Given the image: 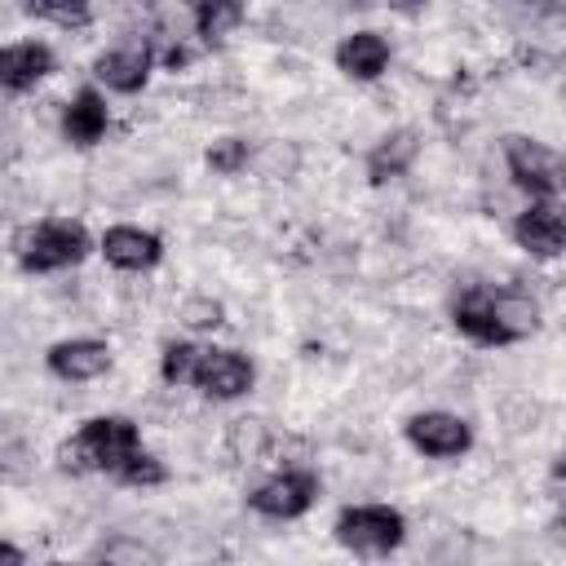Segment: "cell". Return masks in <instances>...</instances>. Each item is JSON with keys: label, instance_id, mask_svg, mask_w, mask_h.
Listing matches in <instances>:
<instances>
[{"label": "cell", "instance_id": "6da1fadb", "mask_svg": "<svg viewBox=\"0 0 566 566\" xmlns=\"http://www.w3.org/2000/svg\"><path fill=\"white\" fill-rule=\"evenodd\" d=\"M455 327L482 345H509V340H522L535 332V301H526L517 292L473 287L455 305Z\"/></svg>", "mask_w": 566, "mask_h": 566}, {"label": "cell", "instance_id": "7a4b0ae2", "mask_svg": "<svg viewBox=\"0 0 566 566\" xmlns=\"http://www.w3.org/2000/svg\"><path fill=\"white\" fill-rule=\"evenodd\" d=\"M137 447V424L124 416H97L88 420L71 442H62L57 464L66 473H115L119 460Z\"/></svg>", "mask_w": 566, "mask_h": 566}, {"label": "cell", "instance_id": "3957f363", "mask_svg": "<svg viewBox=\"0 0 566 566\" xmlns=\"http://www.w3.org/2000/svg\"><path fill=\"white\" fill-rule=\"evenodd\" d=\"M13 248L22 270H62L88 252V234L75 221H40V226H27L13 239Z\"/></svg>", "mask_w": 566, "mask_h": 566}, {"label": "cell", "instance_id": "277c9868", "mask_svg": "<svg viewBox=\"0 0 566 566\" xmlns=\"http://www.w3.org/2000/svg\"><path fill=\"white\" fill-rule=\"evenodd\" d=\"M336 539L363 557H380L402 544V513L385 504H358L336 517Z\"/></svg>", "mask_w": 566, "mask_h": 566}, {"label": "cell", "instance_id": "5b68a950", "mask_svg": "<svg viewBox=\"0 0 566 566\" xmlns=\"http://www.w3.org/2000/svg\"><path fill=\"white\" fill-rule=\"evenodd\" d=\"M504 159L509 172L522 190H531V199H553L557 195V155L531 137H509L504 142Z\"/></svg>", "mask_w": 566, "mask_h": 566}, {"label": "cell", "instance_id": "8992f818", "mask_svg": "<svg viewBox=\"0 0 566 566\" xmlns=\"http://www.w3.org/2000/svg\"><path fill=\"white\" fill-rule=\"evenodd\" d=\"M314 495H318V478H314V473H305V469H283L279 478L261 482V486L248 495V504H252L256 513H265V517H296V513H305V509L314 504Z\"/></svg>", "mask_w": 566, "mask_h": 566}, {"label": "cell", "instance_id": "52a82bcc", "mask_svg": "<svg viewBox=\"0 0 566 566\" xmlns=\"http://www.w3.org/2000/svg\"><path fill=\"white\" fill-rule=\"evenodd\" d=\"M190 385H199L208 398H239L252 389V363L234 349H203Z\"/></svg>", "mask_w": 566, "mask_h": 566}, {"label": "cell", "instance_id": "ba28073f", "mask_svg": "<svg viewBox=\"0 0 566 566\" xmlns=\"http://www.w3.org/2000/svg\"><path fill=\"white\" fill-rule=\"evenodd\" d=\"M407 438H411L416 451H424V455H433V460L460 455V451H469V442H473L469 424H464L460 416H451V411L411 416V420H407Z\"/></svg>", "mask_w": 566, "mask_h": 566}, {"label": "cell", "instance_id": "9c48e42d", "mask_svg": "<svg viewBox=\"0 0 566 566\" xmlns=\"http://www.w3.org/2000/svg\"><path fill=\"white\" fill-rule=\"evenodd\" d=\"M562 217H557V208L548 203V199H535L517 221H513V239L526 248V252H535V256H557L562 252Z\"/></svg>", "mask_w": 566, "mask_h": 566}, {"label": "cell", "instance_id": "30bf717a", "mask_svg": "<svg viewBox=\"0 0 566 566\" xmlns=\"http://www.w3.org/2000/svg\"><path fill=\"white\" fill-rule=\"evenodd\" d=\"M111 367V349L102 340H62L49 349V371L62 380H93Z\"/></svg>", "mask_w": 566, "mask_h": 566}, {"label": "cell", "instance_id": "8fae6325", "mask_svg": "<svg viewBox=\"0 0 566 566\" xmlns=\"http://www.w3.org/2000/svg\"><path fill=\"white\" fill-rule=\"evenodd\" d=\"M102 252L119 270H146L159 261V239L150 230H137V226H115L102 234Z\"/></svg>", "mask_w": 566, "mask_h": 566}, {"label": "cell", "instance_id": "7c38bea8", "mask_svg": "<svg viewBox=\"0 0 566 566\" xmlns=\"http://www.w3.org/2000/svg\"><path fill=\"white\" fill-rule=\"evenodd\" d=\"M385 62H389V44L376 31H354L336 49V66L345 75H354V80H376L385 71Z\"/></svg>", "mask_w": 566, "mask_h": 566}, {"label": "cell", "instance_id": "4fadbf2b", "mask_svg": "<svg viewBox=\"0 0 566 566\" xmlns=\"http://www.w3.org/2000/svg\"><path fill=\"white\" fill-rule=\"evenodd\" d=\"M146 71H150V53L137 49V44L111 49V53H102V57L93 62V75H97L106 88H115V93H137V88L146 84Z\"/></svg>", "mask_w": 566, "mask_h": 566}, {"label": "cell", "instance_id": "5bb4252c", "mask_svg": "<svg viewBox=\"0 0 566 566\" xmlns=\"http://www.w3.org/2000/svg\"><path fill=\"white\" fill-rule=\"evenodd\" d=\"M49 71H53V53L44 44H9V49H0V84L4 88H31Z\"/></svg>", "mask_w": 566, "mask_h": 566}, {"label": "cell", "instance_id": "9a60e30c", "mask_svg": "<svg viewBox=\"0 0 566 566\" xmlns=\"http://www.w3.org/2000/svg\"><path fill=\"white\" fill-rule=\"evenodd\" d=\"M62 128H66V137H71L75 146H93V142L106 133V102H102L93 88H84V93L66 106Z\"/></svg>", "mask_w": 566, "mask_h": 566}, {"label": "cell", "instance_id": "2e32d148", "mask_svg": "<svg viewBox=\"0 0 566 566\" xmlns=\"http://www.w3.org/2000/svg\"><path fill=\"white\" fill-rule=\"evenodd\" d=\"M411 159H416V133H394V137H385V142L367 155V172H371V181H389V177H398Z\"/></svg>", "mask_w": 566, "mask_h": 566}, {"label": "cell", "instance_id": "e0dca14e", "mask_svg": "<svg viewBox=\"0 0 566 566\" xmlns=\"http://www.w3.org/2000/svg\"><path fill=\"white\" fill-rule=\"evenodd\" d=\"M243 18V0H195V31L203 40H221Z\"/></svg>", "mask_w": 566, "mask_h": 566}, {"label": "cell", "instance_id": "ac0fdd59", "mask_svg": "<svg viewBox=\"0 0 566 566\" xmlns=\"http://www.w3.org/2000/svg\"><path fill=\"white\" fill-rule=\"evenodd\" d=\"M115 478L128 482V486H155V482H164V464H159L155 455H146L142 447H133V451L119 460Z\"/></svg>", "mask_w": 566, "mask_h": 566}, {"label": "cell", "instance_id": "d6986e66", "mask_svg": "<svg viewBox=\"0 0 566 566\" xmlns=\"http://www.w3.org/2000/svg\"><path fill=\"white\" fill-rule=\"evenodd\" d=\"M27 9H31L35 18L57 22V27H84V22L93 18L88 0H27Z\"/></svg>", "mask_w": 566, "mask_h": 566}, {"label": "cell", "instance_id": "ffe728a7", "mask_svg": "<svg viewBox=\"0 0 566 566\" xmlns=\"http://www.w3.org/2000/svg\"><path fill=\"white\" fill-rule=\"evenodd\" d=\"M199 354H203V349H199V345H186V340L168 345V349H164V380H168V385H190Z\"/></svg>", "mask_w": 566, "mask_h": 566}, {"label": "cell", "instance_id": "44dd1931", "mask_svg": "<svg viewBox=\"0 0 566 566\" xmlns=\"http://www.w3.org/2000/svg\"><path fill=\"white\" fill-rule=\"evenodd\" d=\"M243 159H248V142H239V137H226V142H217V146L208 150V164H212L217 172H239Z\"/></svg>", "mask_w": 566, "mask_h": 566}, {"label": "cell", "instance_id": "7402d4cb", "mask_svg": "<svg viewBox=\"0 0 566 566\" xmlns=\"http://www.w3.org/2000/svg\"><path fill=\"white\" fill-rule=\"evenodd\" d=\"M186 314H190L186 323H195V327H212V323L221 318V305H190Z\"/></svg>", "mask_w": 566, "mask_h": 566}, {"label": "cell", "instance_id": "603a6c76", "mask_svg": "<svg viewBox=\"0 0 566 566\" xmlns=\"http://www.w3.org/2000/svg\"><path fill=\"white\" fill-rule=\"evenodd\" d=\"M0 562H22V548H13V544H0Z\"/></svg>", "mask_w": 566, "mask_h": 566}, {"label": "cell", "instance_id": "cb8c5ba5", "mask_svg": "<svg viewBox=\"0 0 566 566\" xmlns=\"http://www.w3.org/2000/svg\"><path fill=\"white\" fill-rule=\"evenodd\" d=\"M389 4H398V9H420L424 0H389Z\"/></svg>", "mask_w": 566, "mask_h": 566}]
</instances>
